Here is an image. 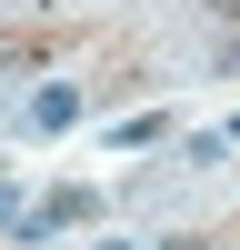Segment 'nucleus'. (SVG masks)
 Listing matches in <instances>:
<instances>
[{
  "label": "nucleus",
  "instance_id": "nucleus-1",
  "mask_svg": "<svg viewBox=\"0 0 240 250\" xmlns=\"http://www.w3.org/2000/svg\"><path fill=\"white\" fill-rule=\"evenodd\" d=\"M80 220H100V190H80V180H60L40 210H20V240H50V230H80Z\"/></svg>",
  "mask_w": 240,
  "mask_h": 250
},
{
  "label": "nucleus",
  "instance_id": "nucleus-2",
  "mask_svg": "<svg viewBox=\"0 0 240 250\" xmlns=\"http://www.w3.org/2000/svg\"><path fill=\"white\" fill-rule=\"evenodd\" d=\"M20 120H30L40 140H50V130H70V120H80V90H70V80H50V90H30V100H20Z\"/></svg>",
  "mask_w": 240,
  "mask_h": 250
},
{
  "label": "nucleus",
  "instance_id": "nucleus-3",
  "mask_svg": "<svg viewBox=\"0 0 240 250\" xmlns=\"http://www.w3.org/2000/svg\"><path fill=\"white\" fill-rule=\"evenodd\" d=\"M160 130H170V120H160V110H140V120H120V130H110V150H150Z\"/></svg>",
  "mask_w": 240,
  "mask_h": 250
},
{
  "label": "nucleus",
  "instance_id": "nucleus-4",
  "mask_svg": "<svg viewBox=\"0 0 240 250\" xmlns=\"http://www.w3.org/2000/svg\"><path fill=\"white\" fill-rule=\"evenodd\" d=\"M0 230H20V190H10V180H0Z\"/></svg>",
  "mask_w": 240,
  "mask_h": 250
},
{
  "label": "nucleus",
  "instance_id": "nucleus-5",
  "mask_svg": "<svg viewBox=\"0 0 240 250\" xmlns=\"http://www.w3.org/2000/svg\"><path fill=\"white\" fill-rule=\"evenodd\" d=\"M100 250H130V240H100Z\"/></svg>",
  "mask_w": 240,
  "mask_h": 250
},
{
  "label": "nucleus",
  "instance_id": "nucleus-6",
  "mask_svg": "<svg viewBox=\"0 0 240 250\" xmlns=\"http://www.w3.org/2000/svg\"><path fill=\"white\" fill-rule=\"evenodd\" d=\"M230 140H240V120H230Z\"/></svg>",
  "mask_w": 240,
  "mask_h": 250
}]
</instances>
